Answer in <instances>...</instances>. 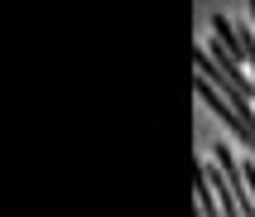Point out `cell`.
Masks as SVG:
<instances>
[{
  "label": "cell",
  "instance_id": "obj_2",
  "mask_svg": "<svg viewBox=\"0 0 255 217\" xmlns=\"http://www.w3.org/2000/svg\"><path fill=\"white\" fill-rule=\"evenodd\" d=\"M251 29H255V0H251Z\"/></svg>",
  "mask_w": 255,
  "mask_h": 217
},
{
  "label": "cell",
  "instance_id": "obj_1",
  "mask_svg": "<svg viewBox=\"0 0 255 217\" xmlns=\"http://www.w3.org/2000/svg\"><path fill=\"white\" fill-rule=\"evenodd\" d=\"M198 213L202 217H227V213H222V198H217V188H212L207 174H198Z\"/></svg>",
  "mask_w": 255,
  "mask_h": 217
}]
</instances>
